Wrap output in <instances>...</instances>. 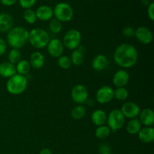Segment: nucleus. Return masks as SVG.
Masks as SVG:
<instances>
[{"instance_id": "obj_4", "label": "nucleus", "mask_w": 154, "mask_h": 154, "mask_svg": "<svg viewBox=\"0 0 154 154\" xmlns=\"http://www.w3.org/2000/svg\"><path fill=\"white\" fill-rule=\"evenodd\" d=\"M51 40L48 33L42 28L32 29L29 32L28 42L30 45L37 49H42L47 47Z\"/></svg>"}, {"instance_id": "obj_40", "label": "nucleus", "mask_w": 154, "mask_h": 154, "mask_svg": "<svg viewBox=\"0 0 154 154\" xmlns=\"http://www.w3.org/2000/svg\"><path fill=\"white\" fill-rule=\"evenodd\" d=\"M105 154H112V153H105Z\"/></svg>"}, {"instance_id": "obj_6", "label": "nucleus", "mask_w": 154, "mask_h": 154, "mask_svg": "<svg viewBox=\"0 0 154 154\" xmlns=\"http://www.w3.org/2000/svg\"><path fill=\"white\" fill-rule=\"evenodd\" d=\"M81 32L78 29H72L66 32L63 39V44L64 48L69 50H75L81 46Z\"/></svg>"}, {"instance_id": "obj_28", "label": "nucleus", "mask_w": 154, "mask_h": 154, "mask_svg": "<svg viewBox=\"0 0 154 154\" xmlns=\"http://www.w3.org/2000/svg\"><path fill=\"white\" fill-rule=\"evenodd\" d=\"M49 29L53 33L57 34V33H60L63 29V24H62V22L56 18H52L50 20Z\"/></svg>"}, {"instance_id": "obj_8", "label": "nucleus", "mask_w": 154, "mask_h": 154, "mask_svg": "<svg viewBox=\"0 0 154 154\" xmlns=\"http://www.w3.org/2000/svg\"><path fill=\"white\" fill-rule=\"evenodd\" d=\"M71 95H72V100L75 103L78 105H83L88 99L89 93L85 86L82 84H77L72 88Z\"/></svg>"}, {"instance_id": "obj_33", "label": "nucleus", "mask_w": 154, "mask_h": 154, "mask_svg": "<svg viewBox=\"0 0 154 154\" xmlns=\"http://www.w3.org/2000/svg\"><path fill=\"white\" fill-rule=\"evenodd\" d=\"M123 36L126 38H132L135 36V29L132 26H126L123 29Z\"/></svg>"}, {"instance_id": "obj_30", "label": "nucleus", "mask_w": 154, "mask_h": 154, "mask_svg": "<svg viewBox=\"0 0 154 154\" xmlns=\"http://www.w3.org/2000/svg\"><path fill=\"white\" fill-rule=\"evenodd\" d=\"M23 18L26 22L29 24H33L37 20V17H36L35 11L32 9H26L23 12Z\"/></svg>"}, {"instance_id": "obj_25", "label": "nucleus", "mask_w": 154, "mask_h": 154, "mask_svg": "<svg viewBox=\"0 0 154 154\" xmlns=\"http://www.w3.org/2000/svg\"><path fill=\"white\" fill-rule=\"evenodd\" d=\"M86 108L83 105H78L74 107L71 111V116L74 120H81L86 114Z\"/></svg>"}, {"instance_id": "obj_17", "label": "nucleus", "mask_w": 154, "mask_h": 154, "mask_svg": "<svg viewBox=\"0 0 154 154\" xmlns=\"http://www.w3.org/2000/svg\"><path fill=\"white\" fill-rule=\"evenodd\" d=\"M138 120L141 125L145 126H151L154 123V112L150 108H144L140 111Z\"/></svg>"}, {"instance_id": "obj_13", "label": "nucleus", "mask_w": 154, "mask_h": 154, "mask_svg": "<svg viewBox=\"0 0 154 154\" xmlns=\"http://www.w3.org/2000/svg\"><path fill=\"white\" fill-rule=\"evenodd\" d=\"M130 76L127 71L120 69L114 73L113 77V84L116 87H125L129 83Z\"/></svg>"}, {"instance_id": "obj_9", "label": "nucleus", "mask_w": 154, "mask_h": 154, "mask_svg": "<svg viewBox=\"0 0 154 154\" xmlns=\"http://www.w3.org/2000/svg\"><path fill=\"white\" fill-rule=\"evenodd\" d=\"M114 98V90L110 86H102L97 90L96 99L99 104L105 105L109 103Z\"/></svg>"}, {"instance_id": "obj_31", "label": "nucleus", "mask_w": 154, "mask_h": 154, "mask_svg": "<svg viewBox=\"0 0 154 154\" xmlns=\"http://www.w3.org/2000/svg\"><path fill=\"white\" fill-rule=\"evenodd\" d=\"M57 63H58V66L63 69H69L72 64L70 57L65 55H62L61 57H59Z\"/></svg>"}, {"instance_id": "obj_16", "label": "nucleus", "mask_w": 154, "mask_h": 154, "mask_svg": "<svg viewBox=\"0 0 154 154\" xmlns=\"http://www.w3.org/2000/svg\"><path fill=\"white\" fill-rule=\"evenodd\" d=\"M35 14L37 19L42 21L50 20L54 16L53 8L49 5H41L35 11Z\"/></svg>"}, {"instance_id": "obj_32", "label": "nucleus", "mask_w": 154, "mask_h": 154, "mask_svg": "<svg viewBox=\"0 0 154 154\" xmlns=\"http://www.w3.org/2000/svg\"><path fill=\"white\" fill-rule=\"evenodd\" d=\"M36 0H19L20 5L26 9H29L35 4Z\"/></svg>"}, {"instance_id": "obj_41", "label": "nucleus", "mask_w": 154, "mask_h": 154, "mask_svg": "<svg viewBox=\"0 0 154 154\" xmlns=\"http://www.w3.org/2000/svg\"><path fill=\"white\" fill-rule=\"evenodd\" d=\"M150 1H153V0H150Z\"/></svg>"}, {"instance_id": "obj_3", "label": "nucleus", "mask_w": 154, "mask_h": 154, "mask_svg": "<svg viewBox=\"0 0 154 154\" xmlns=\"http://www.w3.org/2000/svg\"><path fill=\"white\" fill-rule=\"evenodd\" d=\"M27 86L28 81L26 76L17 73L8 79L6 90L10 94L20 95L26 90Z\"/></svg>"}, {"instance_id": "obj_14", "label": "nucleus", "mask_w": 154, "mask_h": 154, "mask_svg": "<svg viewBox=\"0 0 154 154\" xmlns=\"http://www.w3.org/2000/svg\"><path fill=\"white\" fill-rule=\"evenodd\" d=\"M137 135L141 142L150 144L154 140V129L152 126H144L140 129Z\"/></svg>"}, {"instance_id": "obj_19", "label": "nucleus", "mask_w": 154, "mask_h": 154, "mask_svg": "<svg viewBox=\"0 0 154 154\" xmlns=\"http://www.w3.org/2000/svg\"><path fill=\"white\" fill-rule=\"evenodd\" d=\"M29 64L31 67L35 69H39L44 66L45 63V56L39 51L32 53L29 58Z\"/></svg>"}, {"instance_id": "obj_10", "label": "nucleus", "mask_w": 154, "mask_h": 154, "mask_svg": "<svg viewBox=\"0 0 154 154\" xmlns=\"http://www.w3.org/2000/svg\"><path fill=\"white\" fill-rule=\"evenodd\" d=\"M120 111L123 114L125 118L133 119L137 118L140 114V107L134 102H126L122 105Z\"/></svg>"}, {"instance_id": "obj_37", "label": "nucleus", "mask_w": 154, "mask_h": 154, "mask_svg": "<svg viewBox=\"0 0 154 154\" xmlns=\"http://www.w3.org/2000/svg\"><path fill=\"white\" fill-rule=\"evenodd\" d=\"M0 2L5 6H12L17 2V0H0Z\"/></svg>"}, {"instance_id": "obj_24", "label": "nucleus", "mask_w": 154, "mask_h": 154, "mask_svg": "<svg viewBox=\"0 0 154 154\" xmlns=\"http://www.w3.org/2000/svg\"><path fill=\"white\" fill-rule=\"evenodd\" d=\"M30 69H31V66L28 60H21L20 61L17 63L16 70L17 74L25 76L30 72Z\"/></svg>"}, {"instance_id": "obj_18", "label": "nucleus", "mask_w": 154, "mask_h": 154, "mask_svg": "<svg viewBox=\"0 0 154 154\" xmlns=\"http://www.w3.org/2000/svg\"><path fill=\"white\" fill-rule=\"evenodd\" d=\"M17 74L16 65L8 62H3L0 64V76L8 79Z\"/></svg>"}, {"instance_id": "obj_36", "label": "nucleus", "mask_w": 154, "mask_h": 154, "mask_svg": "<svg viewBox=\"0 0 154 154\" xmlns=\"http://www.w3.org/2000/svg\"><path fill=\"white\" fill-rule=\"evenodd\" d=\"M110 147L108 145V144H101L99 146V152H100L102 154H105V153H110Z\"/></svg>"}, {"instance_id": "obj_5", "label": "nucleus", "mask_w": 154, "mask_h": 154, "mask_svg": "<svg viewBox=\"0 0 154 154\" xmlns=\"http://www.w3.org/2000/svg\"><path fill=\"white\" fill-rule=\"evenodd\" d=\"M56 19L60 22H69L72 19L74 11L72 6L66 2H60L53 8Z\"/></svg>"}, {"instance_id": "obj_38", "label": "nucleus", "mask_w": 154, "mask_h": 154, "mask_svg": "<svg viewBox=\"0 0 154 154\" xmlns=\"http://www.w3.org/2000/svg\"><path fill=\"white\" fill-rule=\"evenodd\" d=\"M39 154H53L52 151L48 148H43L40 151Z\"/></svg>"}, {"instance_id": "obj_26", "label": "nucleus", "mask_w": 154, "mask_h": 154, "mask_svg": "<svg viewBox=\"0 0 154 154\" xmlns=\"http://www.w3.org/2000/svg\"><path fill=\"white\" fill-rule=\"evenodd\" d=\"M111 132V130L108 126L103 125V126H98L95 132V135L99 139H105L109 136Z\"/></svg>"}, {"instance_id": "obj_34", "label": "nucleus", "mask_w": 154, "mask_h": 154, "mask_svg": "<svg viewBox=\"0 0 154 154\" xmlns=\"http://www.w3.org/2000/svg\"><path fill=\"white\" fill-rule=\"evenodd\" d=\"M147 15L150 18V20H154V2H151L148 6H147Z\"/></svg>"}, {"instance_id": "obj_12", "label": "nucleus", "mask_w": 154, "mask_h": 154, "mask_svg": "<svg viewBox=\"0 0 154 154\" xmlns=\"http://www.w3.org/2000/svg\"><path fill=\"white\" fill-rule=\"evenodd\" d=\"M135 36L137 40L143 45H149L153 41V33L147 26H139L135 29Z\"/></svg>"}, {"instance_id": "obj_35", "label": "nucleus", "mask_w": 154, "mask_h": 154, "mask_svg": "<svg viewBox=\"0 0 154 154\" xmlns=\"http://www.w3.org/2000/svg\"><path fill=\"white\" fill-rule=\"evenodd\" d=\"M7 50V43L3 38H0V57L2 56Z\"/></svg>"}, {"instance_id": "obj_22", "label": "nucleus", "mask_w": 154, "mask_h": 154, "mask_svg": "<svg viewBox=\"0 0 154 154\" xmlns=\"http://www.w3.org/2000/svg\"><path fill=\"white\" fill-rule=\"evenodd\" d=\"M84 48L83 46H80L77 49L74 50L71 56V61L73 65L76 66H80L84 63Z\"/></svg>"}, {"instance_id": "obj_20", "label": "nucleus", "mask_w": 154, "mask_h": 154, "mask_svg": "<svg viewBox=\"0 0 154 154\" xmlns=\"http://www.w3.org/2000/svg\"><path fill=\"white\" fill-rule=\"evenodd\" d=\"M107 114L103 110L96 109L92 113L91 121L96 126H100L105 125L107 122Z\"/></svg>"}, {"instance_id": "obj_15", "label": "nucleus", "mask_w": 154, "mask_h": 154, "mask_svg": "<svg viewBox=\"0 0 154 154\" xmlns=\"http://www.w3.org/2000/svg\"><path fill=\"white\" fill-rule=\"evenodd\" d=\"M14 18L11 14L7 13L0 14V32H8L14 26Z\"/></svg>"}, {"instance_id": "obj_27", "label": "nucleus", "mask_w": 154, "mask_h": 154, "mask_svg": "<svg viewBox=\"0 0 154 154\" xmlns=\"http://www.w3.org/2000/svg\"><path fill=\"white\" fill-rule=\"evenodd\" d=\"M8 60L9 63H12L14 65H16L18 62L21 60V53L20 50L18 49H14L12 48L10 51H9L8 54Z\"/></svg>"}, {"instance_id": "obj_39", "label": "nucleus", "mask_w": 154, "mask_h": 154, "mask_svg": "<svg viewBox=\"0 0 154 154\" xmlns=\"http://www.w3.org/2000/svg\"><path fill=\"white\" fill-rule=\"evenodd\" d=\"M150 3V0H141V4L144 6H148Z\"/></svg>"}, {"instance_id": "obj_11", "label": "nucleus", "mask_w": 154, "mask_h": 154, "mask_svg": "<svg viewBox=\"0 0 154 154\" xmlns=\"http://www.w3.org/2000/svg\"><path fill=\"white\" fill-rule=\"evenodd\" d=\"M47 48L48 54L54 58H59L64 52V45L63 42L58 38L51 39L47 45Z\"/></svg>"}, {"instance_id": "obj_2", "label": "nucleus", "mask_w": 154, "mask_h": 154, "mask_svg": "<svg viewBox=\"0 0 154 154\" xmlns=\"http://www.w3.org/2000/svg\"><path fill=\"white\" fill-rule=\"evenodd\" d=\"M29 32L22 26L13 27L7 35L8 45L14 49L20 50L28 42Z\"/></svg>"}, {"instance_id": "obj_7", "label": "nucleus", "mask_w": 154, "mask_h": 154, "mask_svg": "<svg viewBox=\"0 0 154 154\" xmlns=\"http://www.w3.org/2000/svg\"><path fill=\"white\" fill-rule=\"evenodd\" d=\"M125 117L120 110L114 109L107 116L108 126L112 131H117L122 129L124 126Z\"/></svg>"}, {"instance_id": "obj_29", "label": "nucleus", "mask_w": 154, "mask_h": 154, "mask_svg": "<svg viewBox=\"0 0 154 154\" xmlns=\"http://www.w3.org/2000/svg\"><path fill=\"white\" fill-rule=\"evenodd\" d=\"M129 97V91L125 87H117L114 90V98L119 101H125Z\"/></svg>"}, {"instance_id": "obj_21", "label": "nucleus", "mask_w": 154, "mask_h": 154, "mask_svg": "<svg viewBox=\"0 0 154 154\" xmlns=\"http://www.w3.org/2000/svg\"><path fill=\"white\" fill-rule=\"evenodd\" d=\"M108 66V59L103 54H97L92 61V67L96 72H102Z\"/></svg>"}, {"instance_id": "obj_23", "label": "nucleus", "mask_w": 154, "mask_h": 154, "mask_svg": "<svg viewBox=\"0 0 154 154\" xmlns=\"http://www.w3.org/2000/svg\"><path fill=\"white\" fill-rule=\"evenodd\" d=\"M141 128V123L138 118L131 119L126 125V131L130 135H137Z\"/></svg>"}, {"instance_id": "obj_1", "label": "nucleus", "mask_w": 154, "mask_h": 154, "mask_svg": "<svg viewBox=\"0 0 154 154\" xmlns=\"http://www.w3.org/2000/svg\"><path fill=\"white\" fill-rule=\"evenodd\" d=\"M114 60L117 66L123 69L133 67L138 60V50L131 44H121L114 51Z\"/></svg>"}]
</instances>
